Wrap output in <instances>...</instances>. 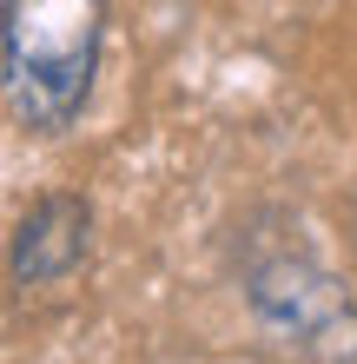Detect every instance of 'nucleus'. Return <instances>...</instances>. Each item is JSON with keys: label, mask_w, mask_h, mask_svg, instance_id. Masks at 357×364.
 <instances>
[{"label": "nucleus", "mask_w": 357, "mask_h": 364, "mask_svg": "<svg viewBox=\"0 0 357 364\" xmlns=\"http://www.w3.org/2000/svg\"><path fill=\"white\" fill-rule=\"evenodd\" d=\"M106 0H0L7 106L27 133H67L93 100Z\"/></svg>", "instance_id": "nucleus-1"}, {"label": "nucleus", "mask_w": 357, "mask_h": 364, "mask_svg": "<svg viewBox=\"0 0 357 364\" xmlns=\"http://www.w3.org/2000/svg\"><path fill=\"white\" fill-rule=\"evenodd\" d=\"M245 291H251V311L265 318V331L285 338L291 351L318 364H357V305L324 265L285 252V259H265L251 272Z\"/></svg>", "instance_id": "nucleus-2"}, {"label": "nucleus", "mask_w": 357, "mask_h": 364, "mask_svg": "<svg viewBox=\"0 0 357 364\" xmlns=\"http://www.w3.org/2000/svg\"><path fill=\"white\" fill-rule=\"evenodd\" d=\"M93 252V205L79 192H47L20 212L13 245H7V272L13 285H67Z\"/></svg>", "instance_id": "nucleus-3"}]
</instances>
